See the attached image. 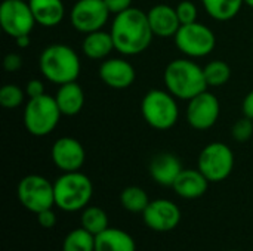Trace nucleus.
Segmentation results:
<instances>
[{
    "label": "nucleus",
    "instance_id": "obj_17",
    "mask_svg": "<svg viewBox=\"0 0 253 251\" xmlns=\"http://www.w3.org/2000/svg\"><path fill=\"white\" fill-rule=\"evenodd\" d=\"M182 170L184 169L179 158L170 152H160L154 155L148 166L151 179L160 186H170V188Z\"/></svg>",
    "mask_w": 253,
    "mask_h": 251
},
{
    "label": "nucleus",
    "instance_id": "obj_27",
    "mask_svg": "<svg viewBox=\"0 0 253 251\" xmlns=\"http://www.w3.org/2000/svg\"><path fill=\"white\" fill-rule=\"evenodd\" d=\"M205 80L208 87H221L228 83L231 77V68L225 61L213 59L203 67Z\"/></svg>",
    "mask_w": 253,
    "mask_h": 251
},
{
    "label": "nucleus",
    "instance_id": "obj_29",
    "mask_svg": "<svg viewBox=\"0 0 253 251\" xmlns=\"http://www.w3.org/2000/svg\"><path fill=\"white\" fill-rule=\"evenodd\" d=\"M231 136L236 142H248L253 136V120L243 115L231 127Z\"/></svg>",
    "mask_w": 253,
    "mask_h": 251
},
{
    "label": "nucleus",
    "instance_id": "obj_2",
    "mask_svg": "<svg viewBox=\"0 0 253 251\" xmlns=\"http://www.w3.org/2000/svg\"><path fill=\"white\" fill-rule=\"evenodd\" d=\"M166 90L179 101H190L208 90L203 68L191 58H178L170 61L163 74Z\"/></svg>",
    "mask_w": 253,
    "mask_h": 251
},
{
    "label": "nucleus",
    "instance_id": "obj_20",
    "mask_svg": "<svg viewBox=\"0 0 253 251\" xmlns=\"http://www.w3.org/2000/svg\"><path fill=\"white\" fill-rule=\"evenodd\" d=\"M55 101L62 115L74 117L84 107V92L77 81L65 83L58 87Z\"/></svg>",
    "mask_w": 253,
    "mask_h": 251
},
{
    "label": "nucleus",
    "instance_id": "obj_38",
    "mask_svg": "<svg viewBox=\"0 0 253 251\" xmlns=\"http://www.w3.org/2000/svg\"><path fill=\"white\" fill-rule=\"evenodd\" d=\"M230 251H237V250H230Z\"/></svg>",
    "mask_w": 253,
    "mask_h": 251
},
{
    "label": "nucleus",
    "instance_id": "obj_35",
    "mask_svg": "<svg viewBox=\"0 0 253 251\" xmlns=\"http://www.w3.org/2000/svg\"><path fill=\"white\" fill-rule=\"evenodd\" d=\"M242 111L245 117L253 120V89L245 96L243 104H242Z\"/></svg>",
    "mask_w": 253,
    "mask_h": 251
},
{
    "label": "nucleus",
    "instance_id": "obj_14",
    "mask_svg": "<svg viewBox=\"0 0 253 251\" xmlns=\"http://www.w3.org/2000/svg\"><path fill=\"white\" fill-rule=\"evenodd\" d=\"M142 219L144 223L156 232H170L181 222V210L173 201L159 198L150 201L142 213Z\"/></svg>",
    "mask_w": 253,
    "mask_h": 251
},
{
    "label": "nucleus",
    "instance_id": "obj_6",
    "mask_svg": "<svg viewBox=\"0 0 253 251\" xmlns=\"http://www.w3.org/2000/svg\"><path fill=\"white\" fill-rule=\"evenodd\" d=\"M61 111L56 105L55 96L43 95L39 98L28 99L24 108V127L31 136L43 138L50 135L61 118Z\"/></svg>",
    "mask_w": 253,
    "mask_h": 251
},
{
    "label": "nucleus",
    "instance_id": "obj_26",
    "mask_svg": "<svg viewBox=\"0 0 253 251\" xmlns=\"http://www.w3.org/2000/svg\"><path fill=\"white\" fill-rule=\"evenodd\" d=\"M62 251H95V235L82 226L73 229L64 238Z\"/></svg>",
    "mask_w": 253,
    "mask_h": 251
},
{
    "label": "nucleus",
    "instance_id": "obj_21",
    "mask_svg": "<svg viewBox=\"0 0 253 251\" xmlns=\"http://www.w3.org/2000/svg\"><path fill=\"white\" fill-rule=\"evenodd\" d=\"M82 50L86 58L93 61H102L107 59L113 50H116L114 40L110 31L98 30L89 34H84V38L82 41Z\"/></svg>",
    "mask_w": 253,
    "mask_h": 251
},
{
    "label": "nucleus",
    "instance_id": "obj_31",
    "mask_svg": "<svg viewBox=\"0 0 253 251\" xmlns=\"http://www.w3.org/2000/svg\"><path fill=\"white\" fill-rule=\"evenodd\" d=\"M25 95L28 96V99H33V98H39V96H43L46 95V90H44V83L39 78H31L27 86H25Z\"/></svg>",
    "mask_w": 253,
    "mask_h": 251
},
{
    "label": "nucleus",
    "instance_id": "obj_25",
    "mask_svg": "<svg viewBox=\"0 0 253 251\" xmlns=\"http://www.w3.org/2000/svg\"><path fill=\"white\" fill-rule=\"evenodd\" d=\"M120 203L123 209L129 213H144L150 204L148 194L139 186H127L120 194Z\"/></svg>",
    "mask_w": 253,
    "mask_h": 251
},
{
    "label": "nucleus",
    "instance_id": "obj_22",
    "mask_svg": "<svg viewBox=\"0 0 253 251\" xmlns=\"http://www.w3.org/2000/svg\"><path fill=\"white\" fill-rule=\"evenodd\" d=\"M95 251H136V244L126 231L108 226L95 237Z\"/></svg>",
    "mask_w": 253,
    "mask_h": 251
},
{
    "label": "nucleus",
    "instance_id": "obj_5",
    "mask_svg": "<svg viewBox=\"0 0 253 251\" xmlns=\"http://www.w3.org/2000/svg\"><path fill=\"white\" fill-rule=\"evenodd\" d=\"M178 99L168 90L151 89L141 101V114L145 123L156 130L172 129L179 117Z\"/></svg>",
    "mask_w": 253,
    "mask_h": 251
},
{
    "label": "nucleus",
    "instance_id": "obj_30",
    "mask_svg": "<svg viewBox=\"0 0 253 251\" xmlns=\"http://www.w3.org/2000/svg\"><path fill=\"white\" fill-rule=\"evenodd\" d=\"M176 13H178V18H179V22L181 25L184 24H191V22H196L197 21V15H199V9L197 6L190 1V0H182L179 1L176 6Z\"/></svg>",
    "mask_w": 253,
    "mask_h": 251
},
{
    "label": "nucleus",
    "instance_id": "obj_23",
    "mask_svg": "<svg viewBox=\"0 0 253 251\" xmlns=\"http://www.w3.org/2000/svg\"><path fill=\"white\" fill-rule=\"evenodd\" d=\"M202 4L212 19L227 22L239 15L245 0H202Z\"/></svg>",
    "mask_w": 253,
    "mask_h": 251
},
{
    "label": "nucleus",
    "instance_id": "obj_36",
    "mask_svg": "<svg viewBox=\"0 0 253 251\" xmlns=\"http://www.w3.org/2000/svg\"><path fill=\"white\" fill-rule=\"evenodd\" d=\"M15 41H16V46H18V47H21V49H27V47L30 46V43H31V40H30V36H22V37H18V38H15Z\"/></svg>",
    "mask_w": 253,
    "mask_h": 251
},
{
    "label": "nucleus",
    "instance_id": "obj_37",
    "mask_svg": "<svg viewBox=\"0 0 253 251\" xmlns=\"http://www.w3.org/2000/svg\"><path fill=\"white\" fill-rule=\"evenodd\" d=\"M245 4H248L249 7H252L253 9V0H245Z\"/></svg>",
    "mask_w": 253,
    "mask_h": 251
},
{
    "label": "nucleus",
    "instance_id": "obj_18",
    "mask_svg": "<svg viewBox=\"0 0 253 251\" xmlns=\"http://www.w3.org/2000/svg\"><path fill=\"white\" fill-rule=\"evenodd\" d=\"M209 183L199 169H184L172 185V189L184 200H197L206 194Z\"/></svg>",
    "mask_w": 253,
    "mask_h": 251
},
{
    "label": "nucleus",
    "instance_id": "obj_13",
    "mask_svg": "<svg viewBox=\"0 0 253 251\" xmlns=\"http://www.w3.org/2000/svg\"><path fill=\"white\" fill-rule=\"evenodd\" d=\"M50 157L55 167L62 173L79 172L86 161V151L76 138L62 136L53 142Z\"/></svg>",
    "mask_w": 253,
    "mask_h": 251
},
{
    "label": "nucleus",
    "instance_id": "obj_3",
    "mask_svg": "<svg viewBox=\"0 0 253 251\" xmlns=\"http://www.w3.org/2000/svg\"><path fill=\"white\" fill-rule=\"evenodd\" d=\"M42 75L53 84H65L77 81L82 70V62L77 52L64 43L46 46L39 58Z\"/></svg>",
    "mask_w": 253,
    "mask_h": 251
},
{
    "label": "nucleus",
    "instance_id": "obj_19",
    "mask_svg": "<svg viewBox=\"0 0 253 251\" xmlns=\"http://www.w3.org/2000/svg\"><path fill=\"white\" fill-rule=\"evenodd\" d=\"M28 4L37 25L44 28L59 25L65 16V6L62 0H28Z\"/></svg>",
    "mask_w": 253,
    "mask_h": 251
},
{
    "label": "nucleus",
    "instance_id": "obj_1",
    "mask_svg": "<svg viewBox=\"0 0 253 251\" xmlns=\"http://www.w3.org/2000/svg\"><path fill=\"white\" fill-rule=\"evenodd\" d=\"M110 33L116 50L125 56H135L145 52L154 37L147 12L133 6L114 15Z\"/></svg>",
    "mask_w": 253,
    "mask_h": 251
},
{
    "label": "nucleus",
    "instance_id": "obj_28",
    "mask_svg": "<svg viewBox=\"0 0 253 251\" xmlns=\"http://www.w3.org/2000/svg\"><path fill=\"white\" fill-rule=\"evenodd\" d=\"M25 92L16 84H4L0 89V105L6 109H15L22 105Z\"/></svg>",
    "mask_w": 253,
    "mask_h": 251
},
{
    "label": "nucleus",
    "instance_id": "obj_10",
    "mask_svg": "<svg viewBox=\"0 0 253 251\" xmlns=\"http://www.w3.org/2000/svg\"><path fill=\"white\" fill-rule=\"evenodd\" d=\"M0 24L7 36L18 38L30 36L37 22L28 0H3L0 4Z\"/></svg>",
    "mask_w": 253,
    "mask_h": 251
},
{
    "label": "nucleus",
    "instance_id": "obj_34",
    "mask_svg": "<svg viewBox=\"0 0 253 251\" xmlns=\"http://www.w3.org/2000/svg\"><path fill=\"white\" fill-rule=\"evenodd\" d=\"M110 13L117 15L122 13L125 10H127L129 7H132V0H104Z\"/></svg>",
    "mask_w": 253,
    "mask_h": 251
},
{
    "label": "nucleus",
    "instance_id": "obj_8",
    "mask_svg": "<svg viewBox=\"0 0 253 251\" xmlns=\"http://www.w3.org/2000/svg\"><path fill=\"white\" fill-rule=\"evenodd\" d=\"M16 195L21 206L34 215L55 206L53 183L40 175L24 176L18 183Z\"/></svg>",
    "mask_w": 253,
    "mask_h": 251
},
{
    "label": "nucleus",
    "instance_id": "obj_12",
    "mask_svg": "<svg viewBox=\"0 0 253 251\" xmlns=\"http://www.w3.org/2000/svg\"><path fill=\"white\" fill-rule=\"evenodd\" d=\"M219 114H221V104L218 98L208 90L190 99L185 112L187 123L194 130H200V132L213 127L219 118Z\"/></svg>",
    "mask_w": 253,
    "mask_h": 251
},
{
    "label": "nucleus",
    "instance_id": "obj_7",
    "mask_svg": "<svg viewBox=\"0 0 253 251\" xmlns=\"http://www.w3.org/2000/svg\"><path fill=\"white\" fill-rule=\"evenodd\" d=\"M173 40L179 52L191 59L205 58L211 55L216 46V37L213 30L197 21L181 25Z\"/></svg>",
    "mask_w": 253,
    "mask_h": 251
},
{
    "label": "nucleus",
    "instance_id": "obj_33",
    "mask_svg": "<svg viewBox=\"0 0 253 251\" xmlns=\"http://www.w3.org/2000/svg\"><path fill=\"white\" fill-rule=\"evenodd\" d=\"M37 222L42 228L44 229H50L56 225V215L52 209L43 210L40 213H37Z\"/></svg>",
    "mask_w": 253,
    "mask_h": 251
},
{
    "label": "nucleus",
    "instance_id": "obj_32",
    "mask_svg": "<svg viewBox=\"0 0 253 251\" xmlns=\"http://www.w3.org/2000/svg\"><path fill=\"white\" fill-rule=\"evenodd\" d=\"M3 67L7 72H16L21 70L22 67V58L21 55L15 53V52H10L4 56L3 59Z\"/></svg>",
    "mask_w": 253,
    "mask_h": 251
},
{
    "label": "nucleus",
    "instance_id": "obj_24",
    "mask_svg": "<svg viewBox=\"0 0 253 251\" xmlns=\"http://www.w3.org/2000/svg\"><path fill=\"white\" fill-rule=\"evenodd\" d=\"M80 225L95 237L108 228V215L104 209L96 206H87L82 210Z\"/></svg>",
    "mask_w": 253,
    "mask_h": 251
},
{
    "label": "nucleus",
    "instance_id": "obj_11",
    "mask_svg": "<svg viewBox=\"0 0 253 251\" xmlns=\"http://www.w3.org/2000/svg\"><path fill=\"white\" fill-rule=\"evenodd\" d=\"M110 15L104 0H77L71 7L70 21L79 33L89 34L102 30Z\"/></svg>",
    "mask_w": 253,
    "mask_h": 251
},
{
    "label": "nucleus",
    "instance_id": "obj_4",
    "mask_svg": "<svg viewBox=\"0 0 253 251\" xmlns=\"http://www.w3.org/2000/svg\"><path fill=\"white\" fill-rule=\"evenodd\" d=\"M55 206L67 213H76L86 209L93 195L92 180L79 172L62 173L55 182Z\"/></svg>",
    "mask_w": 253,
    "mask_h": 251
},
{
    "label": "nucleus",
    "instance_id": "obj_16",
    "mask_svg": "<svg viewBox=\"0 0 253 251\" xmlns=\"http://www.w3.org/2000/svg\"><path fill=\"white\" fill-rule=\"evenodd\" d=\"M148 22L153 30V34L160 38H168V37H175L178 33L181 22L176 13V9L169 6V4H156L153 6L148 12Z\"/></svg>",
    "mask_w": 253,
    "mask_h": 251
},
{
    "label": "nucleus",
    "instance_id": "obj_15",
    "mask_svg": "<svg viewBox=\"0 0 253 251\" xmlns=\"http://www.w3.org/2000/svg\"><path fill=\"white\" fill-rule=\"evenodd\" d=\"M101 81L116 90H123L135 83L136 71L133 65L123 58H107L99 67Z\"/></svg>",
    "mask_w": 253,
    "mask_h": 251
},
{
    "label": "nucleus",
    "instance_id": "obj_9",
    "mask_svg": "<svg viewBox=\"0 0 253 251\" xmlns=\"http://www.w3.org/2000/svg\"><path fill=\"white\" fill-rule=\"evenodd\" d=\"M197 169L209 182H222L234 169V152L224 142H212L199 154Z\"/></svg>",
    "mask_w": 253,
    "mask_h": 251
}]
</instances>
